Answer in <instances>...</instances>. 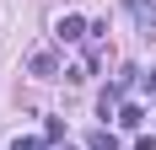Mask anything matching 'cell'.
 <instances>
[{"instance_id": "8", "label": "cell", "mask_w": 156, "mask_h": 150, "mask_svg": "<svg viewBox=\"0 0 156 150\" xmlns=\"http://www.w3.org/2000/svg\"><path fill=\"white\" fill-rule=\"evenodd\" d=\"M135 150H156V139H151V134H145V139H135Z\"/></svg>"}, {"instance_id": "1", "label": "cell", "mask_w": 156, "mask_h": 150, "mask_svg": "<svg viewBox=\"0 0 156 150\" xmlns=\"http://www.w3.org/2000/svg\"><path fill=\"white\" fill-rule=\"evenodd\" d=\"M27 75H38V80H54V75H59L54 48H32V54H27Z\"/></svg>"}, {"instance_id": "5", "label": "cell", "mask_w": 156, "mask_h": 150, "mask_svg": "<svg viewBox=\"0 0 156 150\" xmlns=\"http://www.w3.org/2000/svg\"><path fill=\"white\" fill-rule=\"evenodd\" d=\"M119 123H124V129H140V123H145V113H140L135 102H124V107H119Z\"/></svg>"}, {"instance_id": "6", "label": "cell", "mask_w": 156, "mask_h": 150, "mask_svg": "<svg viewBox=\"0 0 156 150\" xmlns=\"http://www.w3.org/2000/svg\"><path fill=\"white\" fill-rule=\"evenodd\" d=\"M43 139H48V145H59V139H65V123H59V118H48V123H43Z\"/></svg>"}, {"instance_id": "9", "label": "cell", "mask_w": 156, "mask_h": 150, "mask_svg": "<svg viewBox=\"0 0 156 150\" xmlns=\"http://www.w3.org/2000/svg\"><path fill=\"white\" fill-rule=\"evenodd\" d=\"M145 86H156V70H151V75H145Z\"/></svg>"}, {"instance_id": "7", "label": "cell", "mask_w": 156, "mask_h": 150, "mask_svg": "<svg viewBox=\"0 0 156 150\" xmlns=\"http://www.w3.org/2000/svg\"><path fill=\"white\" fill-rule=\"evenodd\" d=\"M43 145H48V139H27V134H22V139H16L11 150H43Z\"/></svg>"}, {"instance_id": "3", "label": "cell", "mask_w": 156, "mask_h": 150, "mask_svg": "<svg viewBox=\"0 0 156 150\" xmlns=\"http://www.w3.org/2000/svg\"><path fill=\"white\" fill-rule=\"evenodd\" d=\"M86 22H81V16H59V27H54V38H59V43H81V38H86Z\"/></svg>"}, {"instance_id": "2", "label": "cell", "mask_w": 156, "mask_h": 150, "mask_svg": "<svg viewBox=\"0 0 156 150\" xmlns=\"http://www.w3.org/2000/svg\"><path fill=\"white\" fill-rule=\"evenodd\" d=\"M129 16L140 22L145 38H156V0H129Z\"/></svg>"}, {"instance_id": "4", "label": "cell", "mask_w": 156, "mask_h": 150, "mask_svg": "<svg viewBox=\"0 0 156 150\" xmlns=\"http://www.w3.org/2000/svg\"><path fill=\"white\" fill-rule=\"evenodd\" d=\"M86 150H119V139H113L108 129H92V134H86Z\"/></svg>"}]
</instances>
